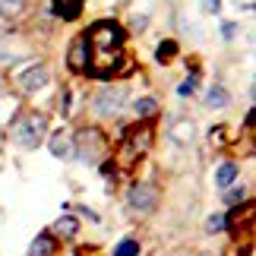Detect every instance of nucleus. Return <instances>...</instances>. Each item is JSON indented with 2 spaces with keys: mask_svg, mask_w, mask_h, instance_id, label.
Listing matches in <instances>:
<instances>
[{
  "mask_svg": "<svg viewBox=\"0 0 256 256\" xmlns=\"http://www.w3.org/2000/svg\"><path fill=\"white\" fill-rule=\"evenodd\" d=\"M124 42H126V32L111 19H102L95 22L92 28L86 32V44H88V64H86V73L88 76H98V80H108L114 76L117 64H126L124 60Z\"/></svg>",
  "mask_w": 256,
  "mask_h": 256,
  "instance_id": "nucleus-1",
  "label": "nucleus"
},
{
  "mask_svg": "<svg viewBox=\"0 0 256 256\" xmlns=\"http://www.w3.org/2000/svg\"><path fill=\"white\" fill-rule=\"evenodd\" d=\"M48 130V117L44 114H26V117H19V120L13 124V142L16 146H22V149H35L38 142H42V136Z\"/></svg>",
  "mask_w": 256,
  "mask_h": 256,
  "instance_id": "nucleus-2",
  "label": "nucleus"
},
{
  "mask_svg": "<svg viewBox=\"0 0 256 256\" xmlns=\"http://www.w3.org/2000/svg\"><path fill=\"white\" fill-rule=\"evenodd\" d=\"M104 136L95 130V126H82L80 133L73 136V155L80 158L82 164H95L98 158L104 155Z\"/></svg>",
  "mask_w": 256,
  "mask_h": 256,
  "instance_id": "nucleus-3",
  "label": "nucleus"
},
{
  "mask_svg": "<svg viewBox=\"0 0 256 256\" xmlns=\"http://www.w3.org/2000/svg\"><path fill=\"white\" fill-rule=\"evenodd\" d=\"M126 206L133 212H152L158 206V190L152 184H133L130 193H126Z\"/></svg>",
  "mask_w": 256,
  "mask_h": 256,
  "instance_id": "nucleus-4",
  "label": "nucleus"
},
{
  "mask_svg": "<svg viewBox=\"0 0 256 256\" xmlns=\"http://www.w3.org/2000/svg\"><path fill=\"white\" fill-rule=\"evenodd\" d=\"M126 104V88L124 86H111V88H102L95 98V111L111 117V114H120V108Z\"/></svg>",
  "mask_w": 256,
  "mask_h": 256,
  "instance_id": "nucleus-5",
  "label": "nucleus"
},
{
  "mask_svg": "<svg viewBox=\"0 0 256 256\" xmlns=\"http://www.w3.org/2000/svg\"><path fill=\"white\" fill-rule=\"evenodd\" d=\"M48 76L51 73H48L44 64H32L22 76H19V88H22V92H38L42 86H48Z\"/></svg>",
  "mask_w": 256,
  "mask_h": 256,
  "instance_id": "nucleus-6",
  "label": "nucleus"
},
{
  "mask_svg": "<svg viewBox=\"0 0 256 256\" xmlns=\"http://www.w3.org/2000/svg\"><path fill=\"white\" fill-rule=\"evenodd\" d=\"M86 64H88V44H86V32L76 35V42L70 48V66L76 73H86Z\"/></svg>",
  "mask_w": 256,
  "mask_h": 256,
  "instance_id": "nucleus-7",
  "label": "nucleus"
},
{
  "mask_svg": "<svg viewBox=\"0 0 256 256\" xmlns=\"http://www.w3.org/2000/svg\"><path fill=\"white\" fill-rule=\"evenodd\" d=\"M48 149H51L54 158H70V155H73V136L64 133V130H57L51 136V142H48Z\"/></svg>",
  "mask_w": 256,
  "mask_h": 256,
  "instance_id": "nucleus-8",
  "label": "nucleus"
},
{
  "mask_svg": "<svg viewBox=\"0 0 256 256\" xmlns=\"http://www.w3.org/2000/svg\"><path fill=\"white\" fill-rule=\"evenodd\" d=\"M193 136H196L193 120H186V117H177V120L171 124V140H174V142L186 146V142H193Z\"/></svg>",
  "mask_w": 256,
  "mask_h": 256,
  "instance_id": "nucleus-9",
  "label": "nucleus"
},
{
  "mask_svg": "<svg viewBox=\"0 0 256 256\" xmlns=\"http://www.w3.org/2000/svg\"><path fill=\"white\" fill-rule=\"evenodd\" d=\"M82 4L86 0H54V16H60V19H76L82 13Z\"/></svg>",
  "mask_w": 256,
  "mask_h": 256,
  "instance_id": "nucleus-10",
  "label": "nucleus"
},
{
  "mask_svg": "<svg viewBox=\"0 0 256 256\" xmlns=\"http://www.w3.org/2000/svg\"><path fill=\"white\" fill-rule=\"evenodd\" d=\"M28 256H54V238L51 234H38L28 247Z\"/></svg>",
  "mask_w": 256,
  "mask_h": 256,
  "instance_id": "nucleus-11",
  "label": "nucleus"
},
{
  "mask_svg": "<svg viewBox=\"0 0 256 256\" xmlns=\"http://www.w3.org/2000/svg\"><path fill=\"white\" fill-rule=\"evenodd\" d=\"M28 51H16L13 44H10V38L6 35H0V66H6V64H16L19 57H26Z\"/></svg>",
  "mask_w": 256,
  "mask_h": 256,
  "instance_id": "nucleus-12",
  "label": "nucleus"
},
{
  "mask_svg": "<svg viewBox=\"0 0 256 256\" xmlns=\"http://www.w3.org/2000/svg\"><path fill=\"white\" fill-rule=\"evenodd\" d=\"M234 177H238V164H234V162H224L222 168L215 171V184H218V186H231Z\"/></svg>",
  "mask_w": 256,
  "mask_h": 256,
  "instance_id": "nucleus-13",
  "label": "nucleus"
},
{
  "mask_svg": "<svg viewBox=\"0 0 256 256\" xmlns=\"http://www.w3.org/2000/svg\"><path fill=\"white\" fill-rule=\"evenodd\" d=\"M206 104L209 108H224L228 104V92H224L222 86H212L209 92H206Z\"/></svg>",
  "mask_w": 256,
  "mask_h": 256,
  "instance_id": "nucleus-14",
  "label": "nucleus"
},
{
  "mask_svg": "<svg viewBox=\"0 0 256 256\" xmlns=\"http://www.w3.org/2000/svg\"><path fill=\"white\" fill-rule=\"evenodd\" d=\"M76 228H80V224H76V218H70V215H64V218H57L54 222V234H64V238H73L76 234Z\"/></svg>",
  "mask_w": 256,
  "mask_h": 256,
  "instance_id": "nucleus-15",
  "label": "nucleus"
},
{
  "mask_svg": "<svg viewBox=\"0 0 256 256\" xmlns=\"http://www.w3.org/2000/svg\"><path fill=\"white\" fill-rule=\"evenodd\" d=\"M22 10H26V0H0V16H6V19L19 16Z\"/></svg>",
  "mask_w": 256,
  "mask_h": 256,
  "instance_id": "nucleus-16",
  "label": "nucleus"
},
{
  "mask_svg": "<svg viewBox=\"0 0 256 256\" xmlns=\"http://www.w3.org/2000/svg\"><path fill=\"white\" fill-rule=\"evenodd\" d=\"M136 114L149 120V117L158 114V102H155V98H140V102H136Z\"/></svg>",
  "mask_w": 256,
  "mask_h": 256,
  "instance_id": "nucleus-17",
  "label": "nucleus"
},
{
  "mask_svg": "<svg viewBox=\"0 0 256 256\" xmlns=\"http://www.w3.org/2000/svg\"><path fill=\"white\" fill-rule=\"evenodd\" d=\"M114 256H140V240H130V238H126L120 247L114 250Z\"/></svg>",
  "mask_w": 256,
  "mask_h": 256,
  "instance_id": "nucleus-18",
  "label": "nucleus"
},
{
  "mask_svg": "<svg viewBox=\"0 0 256 256\" xmlns=\"http://www.w3.org/2000/svg\"><path fill=\"white\" fill-rule=\"evenodd\" d=\"M224 224H228V218H224L222 212H215V215H209V218H206V231H224Z\"/></svg>",
  "mask_w": 256,
  "mask_h": 256,
  "instance_id": "nucleus-19",
  "label": "nucleus"
},
{
  "mask_svg": "<svg viewBox=\"0 0 256 256\" xmlns=\"http://www.w3.org/2000/svg\"><path fill=\"white\" fill-rule=\"evenodd\" d=\"M196 86H200V76L193 73V76H186V80L177 86V95H184V98H186V95H193V92H196Z\"/></svg>",
  "mask_w": 256,
  "mask_h": 256,
  "instance_id": "nucleus-20",
  "label": "nucleus"
},
{
  "mask_svg": "<svg viewBox=\"0 0 256 256\" xmlns=\"http://www.w3.org/2000/svg\"><path fill=\"white\" fill-rule=\"evenodd\" d=\"M244 200H247V190H244V186H231V190L224 193V202H228V206H238Z\"/></svg>",
  "mask_w": 256,
  "mask_h": 256,
  "instance_id": "nucleus-21",
  "label": "nucleus"
},
{
  "mask_svg": "<svg viewBox=\"0 0 256 256\" xmlns=\"http://www.w3.org/2000/svg\"><path fill=\"white\" fill-rule=\"evenodd\" d=\"M174 51H177V44L174 42H164V44H158V60H168V57H174Z\"/></svg>",
  "mask_w": 256,
  "mask_h": 256,
  "instance_id": "nucleus-22",
  "label": "nucleus"
},
{
  "mask_svg": "<svg viewBox=\"0 0 256 256\" xmlns=\"http://www.w3.org/2000/svg\"><path fill=\"white\" fill-rule=\"evenodd\" d=\"M218 6H222V0H202V13H218Z\"/></svg>",
  "mask_w": 256,
  "mask_h": 256,
  "instance_id": "nucleus-23",
  "label": "nucleus"
},
{
  "mask_svg": "<svg viewBox=\"0 0 256 256\" xmlns=\"http://www.w3.org/2000/svg\"><path fill=\"white\" fill-rule=\"evenodd\" d=\"M0 88H4V76H0Z\"/></svg>",
  "mask_w": 256,
  "mask_h": 256,
  "instance_id": "nucleus-24",
  "label": "nucleus"
}]
</instances>
